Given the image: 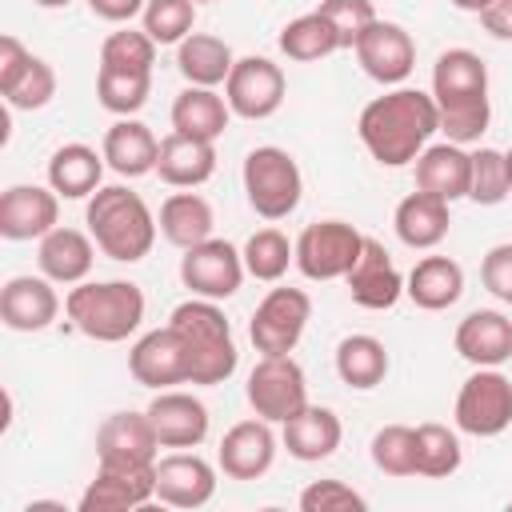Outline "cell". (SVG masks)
<instances>
[{"mask_svg":"<svg viewBox=\"0 0 512 512\" xmlns=\"http://www.w3.org/2000/svg\"><path fill=\"white\" fill-rule=\"evenodd\" d=\"M356 132H360V140L376 164L404 168V164H416V156L440 132V108H436L432 92L392 88V92L364 104Z\"/></svg>","mask_w":512,"mask_h":512,"instance_id":"cell-1","label":"cell"},{"mask_svg":"<svg viewBox=\"0 0 512 512\" xmlns=\"http://www.w3.org/2000/svg\"><path fill=\"white\" fill-rule=\"evenodd\" d=\"M432 100L440 108V132L452 144H476L488 132V64L472 48H448L432 64Z\"/></svg>","mask_w":512,"mask_h":512,"instance_id":"cell-2","label":"cell"},{"mask_svg":"<svg viewBox=\"0 0 512 512\" xmlns=\"http://www.w3.org/2000/svg\"><path fill=\"white\" fill-rule=\"evenodd\" d=\"M84 220H88V232H92L96 248L108 260H120V264L144 260L152 252V244H156V232H160V224H156L152 208L144 204V196L124 188V184L96 188L88 196Z\"/></svg>","mask_w":512,"mask_h":512,"instance_id":"cell-3","label":"cell"},{"mask_svg":"<svg viewBox=\"0 0 512 512\" xmlns=\"http://www.w3.org/2000/svg\"><path fill=\"white\" fill-rule=\"evenodd\" d=\"M168 324L180 332L184 348H188V384H224L236 372V340H232V324L220 312V300H204L192 296L184 304L172 308Z\"/></svg>","mask_w":512,"mask_h":512,"instance_id":"cell-4","label":"cell"},{"mask_svg":"<svg viewBox=\"0 0 512 512\" xmlns=\"http://www.w3.org/2000/svg\"><path fill=\"white\" fill-rule=\"evenodd\" d=\"M64 312L88 340L120 344L144 320V292L132 280H80L64 296Z\"/></svg>","mask_w":512,"mask_h":512,"instance_id":"cell-5","label":"cell"},{"mask_svg":"<svg viewBox=\"0 0 512 512\" xmlns=\"http://www.w3.org/2000/svg\"><path fill=\"white\" fill-rule=\"evenodd\" d=\"M244 196L252 204L256 216L264 220H284L296 212L300 196H304V176L300 164L276 148V144H260L244 156Z\"/></svg>","mask_w":512,"mask_h":512,"instance_id":"cell-6","label":"cell"},{"mask_svg":"<svg viewBox=\"0 0 512 512\" xmlns=\"http://www.w3.org/2000/svg\"><path fill=\"white\" fill-rule=\"evenodd\" d=\"M364 248V232L348 220H316L296 236V268L308 280H344Z\"/></svg>","mask_w":512,"mask_h":512,"instance_id":"cell-7","label":"cell"},{"mask_svg":"<svg viewBox=\"0 0 512 512\" xmlns=\"http://www.w3.org/2000/svg\"><path fill=\"white\" fill-rule=\"evenodd\" d=\"M244 396H248L256 416H264L268 424H284L308 404L304 368L292 360V352L288 356H260L256 368L248 372Z\"/></svg>","mask_w":512,"mask_h":512,"instance_id":"cell-8","label":"cell"},{"mask_svg":"<svg viewBox=\"0 0 512 512\" xmlns=\"http://www.w3.org/2000/svg\"><path fill=\"white\" fill-rule=\"evenodd\" d=\"M308 320H312V300L304 288H272L248 320V340L256 344L260 356H288L300 344Z\"/></svg>","mask_w":512,"mask_h":512,"instance_id":"cell-9","label":"cell"},{"mask_svg":"<svg viewBox=\"0 0 512 512\" xmlns=\"http://www.w3.org/2000/svg\"><path fill=\"white\" fill-rule=\"evenodd\" d=\"M452 416L468 436H500L512 424V380L500 368H476L460 384Z\"/></svg>","mask_w":512,"mask_h":512,"instance_id":"cell-10","label":"cell"},{"mask_svg":"<svg viewBox=\"0 0 512 512\" xmlns=\"http://www.w3.org/2000/svg\"><path fill=\"white\" fill-rule=\"evenodd\" d=\"M244 256L228 244V240H200L192 248H184L180 256V280L192 296H204V300H228L240 292L244 284Z\"/></svg>","mask_w":512,"mask_h":512,"instance_id":"cell-11","label":"cell"},{"mask_svg":"<svg viewBox=\"0 0 512 512\" xmlns=\"http://www.w3.org/2000/svg\"><path fill=\"white\" fill-rule=\"evenodd\" d=\"M224 100L232 116L268 120L284 104V72L268 56H240L224 80Z\"/></svg>","mask_w":512,"mask_h":512,"instance_id":"cell-12","label":"cell"},{"mask_svg":"<svg viewBox=\"0 0 512 512\" xmlns=\"http://www.w3.org/2000/svg\"><path fill=\"white\" fill-rule=\"evenodd\" d=\"M352 52H356L360 68L376 84H404L412 76V68H416V44H412V36L400 24L380 20V16L360 32V40L352 44Z\"/></svg>","mask_w":512,"mask_h":512,"instance_id":"cell-13","label":"cell"},{"mask_svg":"<svg viewBox=\"0 0 512 512\" xmlns=\"http://www.w3.org/2000/svg\"><path fill=\"white\" fill-rule=\"evenodd\" d=\"M156 500V464H100L80 496V512H128Z\"/></svg>","mask_w":512,"mask_h":512,"instance_id":"cell-14","label":"cell"},{"mask_svg":"<svg viewBox=\"0 0 512 512\" xmlns=\"http://www.w3.org/2000/svg\"><path fill=\"white\" fill-rule=\"evenodd\" d=\"M128 372L136 384L156 388V392H164L172 384H188V348H184L180 332L172 324L144 332L128 352Z\"/></svg>","mask_w":512,"mask_h":512,"instance_id":"cell-15","label":"cell"},{"mask_svg":"<svg viewBox=\"0 0 512 512\" xmlns=\"http://www.w3.org/2000/svg\"><path fill=\"white\" fill-rule=\"evenodd\" d=\"M60 220V196L40 184H12L0 196L4 240H44Z\"/></svg>","mask_w":512,"mask_h":512,"instance_id":"cell-16","label":"cell"},{"mask_svg":"<svg viewBox=\"0 0 512 512\" xmlns=\"http://www.w3.org/2000/svg\"><path fill=\"white\" fill-rule=\"evenodd\" d=\"M344 284H348V296H352L360 308H372V312H384V308H392V304L404 296V276H400V268L392 264L388 248H384L380 240H372V236H364V248H360V256H356L352 272L344 276Z\"/></svg>","mask_w":512,"mask_h":512,"instance_id":"cell-17","label":"cell"},{"mask_svg":"<svg viewBox=\"0 0 512 512\" xmlns=\"http://www.w3.org/2000/svg\"><path fill=\"white\" fill-rule=\"evenodd\" d=\"M216 460H220V472L228 480H260L272 460H276V436H272V424L264 416L256 420H240L224 432L220 448H216Z\"/></svg>","mask_w":512,"mask_h":512,"instance_id":"cell-18","label":"cell"},{"mask_svg":"<svg viewBox=\"0 0 512 512\" xmlns=\"http://www.w3.org/2000/svg\"><path fill=\"white\" fill-rule=\"evenodd\" d=\"M216 496V468L196 452L156 460V500L168 508H204Z\"/></svg>","mask_w":512,"mask_h":512,"instance_id":"cell-19","label":"cell"},{"mask_svg":"<svg viewBox=\"0 0 512 512\" xmlns=\"http://www.w3.org/2000/svg\"><path fill=\"white\" fill-rule=\"evenodd\" d=\"M160 436L148 412H112L96 428V460L100 464H156Z\"/></svg>","mask_w":512,"mask_h":512,"instance_id":"cell-20","label":"cell"},{"mask_svg":"<svg viewBox=\"0 0 512 512\" xmlns=\"http://www.w3.org/2000/svg\"><path fill=\"white\" fill-rule=\"evenodd\" d=\"M144 412L160 436V448H196L208 436V408L192 392L164 388V392H156V400Z\"/></svg>","mask_w":512,"mask_h":512,"instance_id":"cell-21","label":"cell"},{"mask_svg":"<svg viewBox=\"0 0 512 512\" xmlns=\"http://www.w3.org/2000/svg\"><path fill=\"white\" fill-rule=\"evenodd\" d=\"M60 316V296L48 276H12L0 288V320L12 332H44Z\"/></svg>","mask_w":512,"mask_h":512,"instance_id":"cell-22","label":"cell"},{"mask_svg":"<svg viewBox=\"0 0 512 512\" xmlns=\"http://www.w3.org/2000/svg\"><path fill=\"white\" fill-rule=\"evenodd\" d=\"M452 344L468 364L500 368L504 360H512V316H504L496 308H476L456 324Z\"/></svg>","mask_w":512,"mask_h":512,"instance_id":"cell-23","label":"cell"},{"mask_svg":"<svg viewBox=\"0 0 512 512\" xmlns=\"http://www.w3.org/2000/svg\"><path fill=\"white\" fill-rule=\"evenodd\" d=\"M472 184V152H464V144H428L416 156V188L440 200H464Z\"/></svg>","mask_w":512,"mask_h":512,"instance_id":"cell-24","label":"cell"},{"mask_svg":"<svg viewBox=\"0 0 512 512\" xmlns=\"http://www.w3.org/2000/svg\"><path fill=\"white\" fill-rule=\"evenodd\" d=\"M104 164L116 172V176H148L156 172V160H160V140L152 136L148 124L132 120V116H120L108 132H104Z\"/></svg>","mask_w":512,"mask_h":512,"instance_id":"cell-25","label":"cell"},{"mask_svg":"<svg viewBox=\"0 0 512 512\" xmlns=\"http://www.w3.org/2000/svg\"><path fill=\"white\" fill-rule=\"evenodd\" d=\"M92 260H96V240H92V232L64 228V224H56V228L40 240V252H36V264H40V272H44L52 284H80V280L92 272Z\"/></svg>","mask_w":512,"mask_h":512,"instance_id":"cell-26","label":"cell"},{"mask_svg":"<svg viewBox=\"0 0 512 512\" xmlns=\"http://www.w3.org/2000/svg\"><path fill=\"white\" fill-rule=\"evenodd\" d=\"M216 172V144L212 140H196L184 132H168L160 140V160H156V176L172 188H200L204 180H212Z\"/></svg>","mask_w":512,"mask_h":512,"instance_id":"cell-27","label":"cell"},{"mask_svg":"<svg viewBox=\"0 0 512 512\" xmlns=\"http://www.w3.org/2000/svg\"><path fill=\"white\" fill-rule=\"evenodd\" d=\"M340 436H344L340 416L320 404H304L292 420H284V448H288V456H296L304 464L328 460L340 448Z\"/></svg>","mask_w":512,"mask_h":512,"instance_id":"cell-28","label":"cell"},{"mask_svg":"<svg viewBox=\"0 0 512 512\" xmlns=\"http://www.w3.org/2000/svg\"><path fill=\"white\" fill-rule=\"evenodd\" d=\"M404 292L424 312H444L464 296V268L452 256H424L412 264Z\"/></svg>","mask_w":512,"mask_h":512,"instance_id":"cell-29","label":"cell"},{"mask_svg":"<svg viewBox=\"0 0 512 512\" xmlns=\"http://www.w3.org/2000/svg\"><path fill=\"white\" fill-rule=\"evenodd\" d=\"M100 176H104V152L72 140V144H60L52 156H48V188L64 200H84L100 188Z\"/></svg>","mask_w":512,"mask_h":512,"instance_id":"cell-30","label":"cell"},{"mask_svg":"<svg viewBox=\"0 0 512 512\" xmlns=\"http://www.w3.org/2000/svg\"><path fill=\"white\" fill-rule=\"evenodd\" d=\"M392 224H396L400 244H408V248H416V252H428V248H436V244L448 236V224H452L448 200L428 196V192L416 188V192H408V196L396 204Z\"/></svg>","mask_w":512,"mask_h":512,"instance_id":"cell-31","label":"cell"},{"mask_svg":"<svg viewBox=\"0 0 512 512\" xmlns=\"http://www.w3.org/2000/svg\"><path fill=\"white\" fill-rule=\"evenodd\" d=\"M228 120H232V108H228V100L216 88L188 84L172 100V132H184V136H196V140H212L216 144L224 136Z\"/></svg>","mask_w":512,"mask_h":512,"instance_id":"cell-32","label":"cell"},{"mask_svg":"<svg viewBox=\"0 0 512 512\" xmlns=\"http://www.w3.org/2000/svg\"><path fill=\"white\" fill-rule=\"evenodd\" d=\"M236 56L232 48L220 40V36H208V32H192L176 44V68L188 84H200V88H216L228 80Z\"/></svg>","mask_w":512,"mask_h":512,"instance_id":"cell-33","label":"cell"},{"mask_svg":"<svg viewBox=\"0 0 512 512\" xmlns=\"http://www.w3.org/2000/svg\"><path fill=\"white\" fill-rule=\"evenodd\" d=\"M156 224H160V232H164L168 244L192 248V244H200V240L212 236L216 216H212V204H208L200 192H172V196L160 204Z\"/></svg>","mask_w":512,"mask_h":512,"instance_id":"cell-34","label":"cell"},{"mask_svg":"<svg viewBox=\"0 0 512 512\" xmlns=\"http://www.w3.org/2000/svg\"><path fill=\"white\" fill-rule=\"evenodd\" d=\"M336 376L356 388V392H368L376 384H384L388 376V348L384 340L368 336V332H352L336 344Z\"/></svg>","mask_w":512,"mask_h":512,"instance_id":"cell-35","label":"cell"},{"mask_svg":"<svg viewBox=\"0 0 512 512\" xmlns=\"http://www.w3.org/2000/svg\"><path fill=\"white\" fill-rule=\"evenodd\" d=\"M276 44H280V52H284L288 60H300V64L340 52V36H336V28L328 24V16H324L320 8H312V12L296 16V20H288V24L280 28V40H276Z\"/></svg>","mask_w":512,"mask_h":512,"instance_id":"cell-36","label":"cell"},{"mask_svg":"<svg viewBox=\"0 0 512 512\" xmlns=\"http://www.w3.org/2000/svg\"><path fill=\"white\" fill-rule=\"evenodd\" d=\"M240 256H244L248 276L264 280V284H276V280L288 272V264H296V244H292L280 228H256V232L244 240Z\"/></svg>","mask_w":512,"mask_h":512,"instance_id":"cell-37","label":"cell"},{"mask_svg":"<svg viewBox=\"0 0 512 512\" xmlns=\"http://www.w3.org/2000/svg\"><path fill=\"white\" fill-rule=\"evenodd\" d=\"M148 92H152V72H124V68H108V64H100V72H96V100L112 116L140 112L148 104Z\"/></svg>","mask_w":512,"mask_h":512,"instance_id":"cell-38","label":"cell"},{"mask_svg":"<svg viewBox=\"0 0 512 512\" xmlns=\"http://www.w3.org/2000/svg\"><path fill=\"white\" fill-rule=\"evenodd\" d=\"M464 452H460V436L448 424H420L416 428V476L428 480H444L460 468Z\"/></svg>","mask_w":512,"mask_h":512,"instance_id":"cell-39","label":"cell"},{"mask_svg":"<svg viewBox=\"0 0 512 512\" xmlns=\"http://www.w3.org/2000/svg\"><path fill=\"white\" fill-rule=\"evenodd\" d=\"M512 192L508 180V164L500 148H476L472 152V184H468V200L480 208H496L504 204V196Z\"/></svg>","mask_w":512,"mask_h":512,"instance_id":"cell-40","label":"cell"},{"mask_svg":"<svg viewBox=\"0 0 512 512\" xmlns=\"http://www.w3.org/2000/svg\"><path fill=\"white\" fill-rule=\"evenodd\" d=\"M372 464L384 476H416V428L384 424L372 436Z\"/></svg>","mask_w":512,"mask_h":512,"instance_id":"cell-41","label":"cell"},{"mask_svg":"<svg viewBox=\"0 0 512 512\" xmlns=\"http://www.w3.org/2000/svg\"><path fill=\"white\" fill-rule=\"evenodd\" d=\"M140 20H144V32L156 44H180L184 36H192L196 4L192 0H148Z\"/></svg>","mask_w":512,"mask_h":512,"instance_id":"cell-42","label":"cell"},{"mask_svg":"<svg viewBox=\"0 0 512 512\" xmlns=\"http://www.w3.org/2000/svg\"><path fill=\"white\" fill-rule=\"evenodd\" d=\"M100 64L124 68V72H152V64H156V40H152L148 32L120 28V32H112V36H104V44H100Z\"/></svg>","mask_w":512,"mask_h":512,"instance_id":"cell-43","label":"cell"},{"mask_svg":"<svg viewBox=\"0 0 512 512\" xmlns=\"http://www.w3.org/2000/svg\"><path fill=\"white\" fill-rule=\"evenodd\" d=\"M52 96H56V72H52V64L40 60V56H32L28 68L20 72V80L4 92L8 108H20V112H36V108H44Z\"/></svg>","mask_w":512,"mask_h":512,"instance_id":"cell-44","label":"cell"},{"mask_svg":"<svg viewBox=\"0 0 512 512\" xmlns=\"http://www.w3.org/2000/svg\"><path fill=\"white\" fill-rule=\"evenodd\" d=\"M368 500L344 480H312L300 492V512H364Z\"/></svg>","mask_w":512,"mask_h":512,"instance_id":"cell-45","label":"cell"},{"mask_svg":"<svg viewBox=\"0 0 512 512\" xmlns=\"http://www.w3.org/2000/svg\"><path fill=\"white\" fill-rule=\"evenodd\" d=\"M320 12L328 16V24L340 36V48H352L360 40V32L376 20L372 0H320Z\"/></svg>","mask_w":512,"mask_h":512,"instance_id":"cell-46","label":"cell"},{"mask_svg":"<svg viewBox=\"0 0 512 512\" xmlns=\"http://www.w3.org/2000/svg\"><path fill=\"white\" fill-rule=\"evenodd\" d=\"M480 280H484V288H488L496 300L512 304V244H496V248L484 252Z\"/></svg>","mask_w":512,"mask_h":512,"instance_id":"cell-47","label":"cell"},{"mask_svg":"<svg viewBox=\"0 0 512 512\" xmlns=\"http://www.w3.org/2000/svg\"><path fill=\"white\" fill-rule=\"evenodd\" d=\"M32 52L16 40V36H0V96L20 80V72L28 68Z\"/></svg>","mask_w":512,"mask_h":512,"instance_id":"cell-48","label":"cell"},{"mask_svg":"<svg viewBox=\"0 0 512 512\" xmlns=\"http://www.w3.org/2000/svg\"><path fill=\"white\" fill-rule=\"evenodd\" d=\"M144 4H148V0H88L92 16H100V20H108V24H128L132 16L144 12Z\"/></svg>","mask_w":512,"mask_h":512,"instance_id":"cell-49","label":"cell"},{"mask_svg":"<svg viewBox=\"0 0 512 512\" xmlns=\"http://www.w3.org/2000/svg\"><path fill=\"white\" fill-rule=\"evenodd\" d=\"M480 24L496 40H512V0H488V8L480 12Z\"/></svg>","mask_w":512,"mask_h":512,"instance_id":"cell-50","label":"cell"},{"mask_svg":"<svg viewBox=\"0 0 512 512\" xmlns=\"http://www.w3.org/2000/svg\"><path fill=\"white\" fill-rule=\"evenodd\" d=\"M452 4H456L460 12H476V16H480V12L488 8V0H452Z\"/></svg>","mask_w":512,"mask_h":512,"instance_id":"cell-51","label":"cell"},{"mask_svg":"<svg viewBox=\"0 0 512 512\" xmlns=\"http://www.w3.org/2000/svg\"><path fill=\"white\" fill-rule=\"evenodd\" d=\"M32 4H40V8H68L72 0H32Z\"/></svg>","mask_w":512,"mask_h":512,"instance_id":"cell-52","label":"cell"},{"mask_svg":"<svg viewBox=\"0 0 512 512\" xmlns=\"http://www.w3.org/2000/svg\"><path fill=\"white\" fill-rule=\"evenodd\" d=\"M504 164H508V180H512V148L504 152Z\"/></svg>","mask_w":512,"mask_h":512,"instance_id":"cell-53","label":"cell"},{"mask_svg":"<svg viewBox=\"0 0 512 512\" xmlns=\"http://www.w3.org/2000/svg\"><path fill=\"white\" fill-rule=\"evenodd\" d=\"M192 4H212V0H192Z\"/></svg>","mask_w":512,"mask_h":512,"instance_id":"cell-54","label":"cell"},{"mask_svg":"<svg viewBox=\"0 0 512 512\" xmlns=\"http://www.w3.org/2000/svg\"><path fill=\"white\" fill-rule=\"evenodd\" d=\"M508 508H512V500H508Z\"/></svg>","mask_w":512,"mask_h":512,"instance_id":"cell-55","label":"cell"}]
</instances>
